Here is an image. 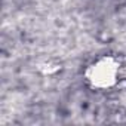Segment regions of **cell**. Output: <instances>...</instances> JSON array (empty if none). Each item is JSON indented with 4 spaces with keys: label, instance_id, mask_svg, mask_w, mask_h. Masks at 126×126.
I'll return each instance as SVG.
<instances>
[{
    "label": "cell",
    "instance_id": "6da1fadb",
    "mask_svg": "<svg viewBox=\"0 0 126 126\" xmlns=\"http://www.w3.org/2000/svg\"><path fill=\"white\" fill-rule=\"evenodd\" d=\"M120 76V61L113 55H104L95 59L86 68L85 77L94 89L105 91L113 88Z\"/></svg>",
    "mask_w": 126,
    "mask_h": 126
}]
</instances>
